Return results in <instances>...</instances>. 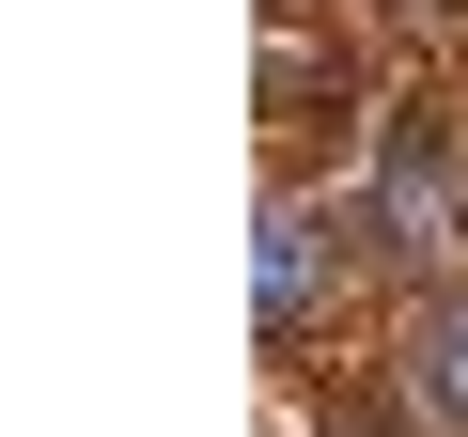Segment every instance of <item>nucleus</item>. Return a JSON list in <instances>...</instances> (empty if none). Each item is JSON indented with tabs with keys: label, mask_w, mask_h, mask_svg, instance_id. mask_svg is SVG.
Segmentation results:
<instances>
[{
	"label": "nucleus",
	"mask_w": 468,
	"mask_h": 437,
	"mask_svg": "<svg viewBox=\"0 0 468 437\" xmlns=\"http://www.w3.org/2000/svg\"><path fill=\"white\" fill-rule=\"evenodd\" d=\"M375 203H390V250H452L468 235V203H452V141L406 110L390 125V156H375Z\"/></svg>",
	"instance_id": "f257e3e1"
},
{
	"label": "nucleus",
	"mask_w": 468,
	"mask_h": 437,
	"mask_svg": "<svg viewBox=\"0 0 468 437\" xmlns=\"http://www.w3.org/2000/svg\"><path fill=\"white\" fill-rule=\"evenodd\" d=\"M313 313H328V218L282 203L266 218V328H313Z\"/></svg>",
	"instance_id": "f03ea898"
},
{
	"label": "nucleus",
	"mask_w": 468,
	"mask_h": 437,
	"mask_svg": "<svg viewBox=\"0 0 468 437\" xmlns=\"http://www.w3.org/2000/svg\"><path fill=\"white\" fill-rule=\"evenodd\" d=\"M421 390H437V421H468V297L421 328Z\"/></svg>",
	"instance_id": "7ed1b4c3"
},
{
	"label": "nucleus",
	"mask_w": 468,
	"mask_h": 437,
	"mask_svg": "<svg viewBox=\"0 0 468 437\" xmlns=\"http://www.w3.org/2000/svg\"><path fill=\"white\" fill-rule=\"evenodd\" d=\"M328 437H375V421H328Z\"/></svg>",
	"instance_id": "20e7f679"
}]
</instances>
